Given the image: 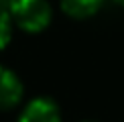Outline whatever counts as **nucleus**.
<instances>
[{
  "instance_id": "1",
  "label": "nucleus",
  "mask_w": 124,
  "mask_h": 122,
  "mask_svg": "<svg viewBox=\"0 0 124 122\" xmlns=\"http://www.w3.org/2000/svg\"><path fill=\"white\" fill-rule=\"evenodd\" d=\"M8 12L12 23L27 33H41L53 20V10L47 0H10Z\"/></svg>"
},
{
  "instance_id": "2",
  "label": "nucleus",
  "mask_w": 124,
  "mask_h": 122,
  "mask_svg": "<svg viewBox=\"0 0 124 122\" xmlns=\"http://www.w3.org/2000/svg\"><path fill=\"white\" fill-rule=\"evenodd\" d=\"M18 122H61V112L51 98H35L20 112Z\"/></svg>"
},
{
  "instance_id": "3",
  "label": "nucleus",
  "mask_w": 124,
  "mask_h": 122,
  "mask_svg": "<svg viewBox=\"0 0 124 122\" xmlns=\"http://www.w3.org/2000/svg\"><path fill=\"white\" fill-rule=\"evenodd\" d=\"M23 98V84L12 69L0 65V110H8Z\"/></svg>"
},
{
  "instance_id": "4",
  "label": "nucleus",
  "mask_w": 124,
  "mask_h": 122,
  "mask_svg": "<svg viewBox=\"0 0 124 122\" xmlns=\"http://www.w3.org/2000/svg\"><path fill=\"white\" fill-rule=\"evenodd\" d=\"M104 2L106 0H61V8L67 16L75 20H84L100 12Z\"/></svg>"
},
{
  "instance_id": "5",
  "label": "nucleus",
  "mask_w": 124,
  "mask_h": 122,
  "mask_svg": "<svg viewBox=\"0 0 124 122\" xmlns=\"http://www.w3.org/2000/svg\"><path fill=\"white\" fill-rule=\"evenodd\" d=\"M12 37V16L8 12V6L0 4V49H4Z\"/></svg>"
},
{
  "instance_id": "6",
  "label": "nucleus",
  "mask_w": 124,
  "mask_h": 122,
  "mask_svg": "<svg viewBox=\"0 0 124 122\" xmlns=\"http://www.w3.org/2000/svg\"><path fill=\"white\" fill-rule=\"evenodd\" d=\"M114 2H116V4H120V6L124 8V0H114Z\"/></svg>"
},
{
  "instance_id": "7",
  "label": "nucleus",
  "mask_w": 124,
  "mask_h": 122,
  "mask_svg": "<svg viewBox=\"0 0 124 122\" xmlns=\"http://www.w3.org/2000/svg\"><path fill=\"white\" fill-rule=\"evenodd\" d=\"M87 122H90V120H87Z\"/></svg>"
}]
</instances>
